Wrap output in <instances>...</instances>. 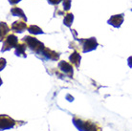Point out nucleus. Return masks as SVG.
Masks as SVG:
<instances>
[{
    "mask_svg": "<svg viewBox=\"0 0 132 131\" xmlns=\"http://www.w3.org/2000/svg\"><path fill=\"white\" fill-rule=\"evenodd\" d=\"M24 40H25V42L27 43V45L29 46L32 50H34V51L39 52V51H42V50L44 49L43 43L40 42L39 40H37L36 38H35V37H32V36H25V37H24Z\"/></svg>",
    "mask_w": 132,
    "mask_h": 131,
    "instance_id": "1",
    "label": "nucleus"
},
{
    "mask_svg": "<svg viewBox=\"0 0 132 131\" xmlns=\"http://www.w3.org/2000/svg\"><path fill=\"white\" fill-rule=\"evenodd\" d=\"M18 40H17V37L13 35H11V36H8V37L6 38V41L4 42L3 48H2V51H6V50H9L13 47H16L18 44Z\"/></svg>",
    "mask_w": 132,
    "mask_h": 131,
    "instance_id": "2",
    "label": "nucleus"
},
{
    "mask_svg": "<svg viewBox=\"0 0 132 131\" xmlns=\"http://www.w3.org/2000/svg\"><path fill=\"white\" fill-rule=\"evenodd\" d=\"M98 46V42H97L96 38L91 37L89 39L85 40V42L83 44V52H89L92 50L96 49Z\"/></svg>",
    "mask_w": 132,
    "mask_h": 131,
    "instance_id": "3",
    "label": "nucleus"
},
{
    "mask_svg": "<svg viewBox=\"0 0 132 131\" xmlns=\"http://www.w3.org/2000/svg\"><path fill=\"white\" fill-rule=\"evenodd\" d=\"M122 22H123V14H116V15H113L108 20V24L116 27V28L121 26Z\"/></svg>",
    "mask_w": 132,
    "mask_h": 131,
    "instance_id": "4",
    "label": "nucleus"
},
{
    "mask_svg": "<svg viewBox=\"0 0 132 131\" xmlns=\"http://www.w3.org/2000/svg\"><path fill=\"white\" fill-rule=\"evenodd\" d=\"M13 125H14V121L12 119L9 118V117H6V116H2L1 117V130L13 127Z\"/></svg>",
    "mask_w": 132,
    "mask_h": 131,
    "instance_id": "5",
    "label": "nucleus"
},
{
    "mask_svg": "<svg viewBox=\"0 0 132 131\" xmlns=\"http://www.w3.org/2000/svg\"><path fill=\"white\" fill-rule=\"evenodd\" d=\"M12 29L16 33H22L27 29V24L24 21H15L12 25Z\"/></svg>",
    "mask_w": 132,
    "mask_h": 131,
    "instance_id": "6",
    "label": "nucleus"
},
{
    "mask_svg": "<svg viewBox=\"0 0 132 131\" xmlns=\"http://www.w3.org/2000/svg\"><path fill=\"white\" fill-rule=\"evenodd\" d=\"M42 54L46 58H48L49 59H52V60H56V59H59V58H60V55L57 53L54 52L52 50L47 49V48H44L42 50Z\"/></svg>",
    "mask_w": 132,
    "mask_h": 131,
    "instance_id": "7",
    "label": "nucleus"
},
{
    "mask_svg": "<svg viewBox=\"0 0 132 131\" xmlns=\"http://www.w3.org/2000/svg\"><path fill=\"white\" fill-rule=\"evenodd\" d=\"M59 67H60V70H61L62 72L65 73V74H69L70 76L73 75V68L69 63L65 62V61H61V62H60V64H59Z\"/></svg>",
    "mask_w": 132,
    "mask_h": 131,
    "instance_id": "8",
    "label": "nucleus"
},
{
    "mask_svg": "<svg viewBox=\"0 0 132 131\" xmlns=\"http://www.w3.org/2000/svg\"><path fill=\"white\" fill-rule=\"evenodd\" d=\"M11 13H12V14L14 15V17H22V18H24V19H26V17H25V14H24V12L21 10L20 8L14 7V8H13V9L11 10Z\"/></svg>",
    "mask_w": 132,
    "mask_h": 131,
    "instance_id": "9",
    "label": "nucleus"
},
{
    "mask_svg": "<svg viewBox=\"0 0 132 131\" xmlns=\"http://www.w3.org/2000/svg\"><path fill=\"white\" fill-rule=\"evenodd\" d=\"M70 61L72 63H74L76 66H79V61H80V56H79V53L77 52H74L70 56Z\"/></svg>",
    "mask_w": 132,
    "mask_h": 131,
    "instance_id": "10",
    "label": "nucleus"
},
{
    "mask_svg": "<svg viewBox=\"0 0 132 131\" xmlns=\"http://www.w3.org/2000/svg\"><path fill=\"white\" fill-rule=\"evenodd\" d=\"M73 20H74V15H73V13H67L64 17V20H63V23H64V25H66L67 27H70L72 25L73 23Z\"/></svg>",
    "mask_w": 132,
    "mask_h": 131,
    "instance_id": "11",
    "label": "nucleus"
},
{
    "mask_svg": "<svg viewBox=\"0 0 132 131\" xmlns=\"http://www.w3.org/2000/svg\"><path fill=\"white\" fill-rule=\"evenodd\" d=\"M28 31H29L31 34H34V35H40V34H43L42 30L40 29L39 27L36 26V25H31V26L28 28Z\"/></svg>",
    "mask_w": 132,
    "mask_h": 131,
    "instance_id": "12",
    "label": "nucleus"
},
{
    "mask_svg": "<svg viewBox=\"0 0 132 131\" xmlns=\"http://www.w3.org/2000/svg\"><path fill=\"white\" fill-rule=\"evenodd\" d=\"M25 49H26V46L22 45V44H19V45L16 46V51H15V54L17 56H25Z\"/></svg>",
    "mask_w": 132,
    "mask_h": 131,
    "instance_id": "13",
    "label": "nucleus"
},
{
    "mask_svg": "<svg viewBox=\"0 0 132 131\" xmlns=\"http://www.w3.org/2000/svg\"><path fill=\"white\" fill-rule=\"evenodd\" d=\"M82 130H84V131H96V126L93 125V124H90V122H84V124H83Z\"/></svg>",
    "mask_w": 132,
    "mask_h": 131,
    "instance_id": "14",
    "label": "nucleus"
},
{
    "mask_svg": "<svg viewBox=\"0 0 132 131\" xmlns=\"http://www.w3.org/2000/svg\"><path fill=\"white\" fill-rule=\"evenodd\" d=\"M9 32V27L5 22H1V38L3 39V37L5 36L7 33Z\"/></svg>",
    "mask_w": 132,
    "mask_h": 131,
    "instance_id": "15",
    "label": "nucleus"
},
{
    "mask_svg": "<svg viewBox=\"0 0 132 131\" xmlns=\"http://www.w3.org/2000/svg\"><path fill=\"white\" fill-rule=\"evenodd\" d=\"M70 7H71V0H64L63 1V8H64V10H69Z\"/></svg>",
    "mask_w": 132,
    "mask_h": 131,
    "instance_id": "16",
    "label": "nucleus"
},
{
    "mask_svg": "<svg viewBox=\"0 0 132 131\" xmlns=\"http://www.w3.org/2000/svg\"><path fill=\"white\" fill-rule=\"evenodd\" d=\"M61 0H49V2L51 4H59Z\"/></svg>",
    "mask_w": 132,
    "mask_h": 131,
    "instance_id": "17",
    "label": "nucleus"
},
{
    "mask_svg": "<svg viewBox=\"0 0 132 131\" xmlns=\"http://www.w3.org/2000/svg\"><path fill=\"white\" fill-rule=\"evenodd\" d=\"M128 64H129V66H130V67H132V56L128 59Z\"/></svg>",
    "mask_w": 132,
    "mask_h": 131,
    "instance_id": "18",
    "label": "nucleus"
},
{
    "mask_svg": "<svg viewBox=\"0 0 132 131\" xmlns=\"http://www.w3.org/2000/svg\"><path fill=\"white\" fill-rule=\"evenodd\" d=\"M19 1L20 0H10V2L13 4H15V3H17V2H19Z\"/></svg>",
    "mask_w": 132,
    "mask_h": 131,
    "instance_id": "19",
    "label": "nucleus"
}]
</instances>
